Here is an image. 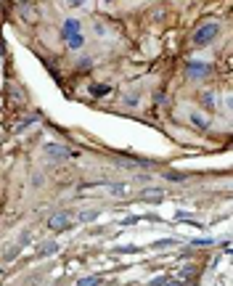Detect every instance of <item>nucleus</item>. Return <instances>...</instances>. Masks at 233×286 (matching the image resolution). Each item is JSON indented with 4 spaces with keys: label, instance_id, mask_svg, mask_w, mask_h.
<instances>
[{
    "label": "nucleus",
    "instance_id": "1",
    "mask_svg": "<svg viewBox=\"0 0 233 286\" xmlns=\"http://www.w3.org/2000/svg\"><path fill=\"white\" fill-rule=\"evenodd\" d=\"M217 32H220V27H217L215 22H210V24H204V27H199L196 32H193V45H196V48H204V45H210V43L217 37Z\"/></svg>",
    "mask_w": 233,
    "mask_h": 286
},
{
    "label": "nucleus",
    "instance_id": "2",
    "mask_svg": "<svg viewBox=\"0 0 233 286\" xmlns=\"http://www.w3.org/2000/svg\"><path fill=\"white\" fill-rule=\"evenodd\" d=\"M45 157L48 159H53V162H61V159H69V157H74V151L69 146H64V143H45Z\"/></svg>",
    "mask_w": 233,
    "mask_h": 286
},
{
    "label": "nucleus",
    "instance_id": "3",
    "mask_svg": "<svg viewBox=\"0 0 233 286\" xmlns=\"http://www.w3.org/2000/svg\"><path fill=\"white\" fill-rule=\"evenodd\" d=\"M69 223H72V217H69L67 212H56V214H50L48 228L58 233V231H67V228H69Z\"/></svg>",
    "mask_w": 233,
    "mask_h": 286
},
{
    "label": "nucleus",
    "instance_id": "4",
    "mask_svg": "<svg viewBox=\"0 0 233 286\" xmlns=\"http://www.w3.org/2000/svg\"><path fill=\"white\" fill-rule=\"evenodd\" d=\"M210 72H212V67H207V64H188L186 67V74L188 77H193V80H204V77H210Z\"/></svg>",
    "mask_w": 233,
    "mask_h": 286
},
{
    "label": "nucleus",
    "instance_id": "5",
    "mask_svg": "<svg viewBox=\"0 0 233 286\" xmlns=\"http://www.w3.org/2000/svg\"><path fill=\"white\" fill-rule=\"evenodd\" d=\"M140 196H143L146 201H162V199H164V191H159V188H146Z\"/></svg>",
    "mask_w": 233,
    "mask_h": 286
},
{
    "label": "nucleus",
    "instance_id": "6",
    "mask_svg": "<svg viewBox=\"0 0 233 286\" xmlns=\"http://www.w3.org/2000/svg\"><path fill=\"white\" fill-rule=\"evenodd\" d=\"M193 276H196V268H193V265H183L180 273H178V281H188V278H193Z\"/></svg>",
    "mask_w": 233,
    "mask_h": 286
},
{
    "label": "nucleus",
    "instance_id": "7",
    "mask_svg": "<svg viewBox=\"0 0 233 286\" xmlns=\"http://www.w3.org/2000/svg\"><path fill=\"white\" fill-rule=\"evenodd\" d=\"M80 32V24H77V19H69L67 24H64V37H69V35H77Z\"/></svg>",
    "mask_w": 233,
    "mask_h": 286
},
{
    "label": "nucleus",
    "instance_id": "8",
    "mask_svg": "<svg viewBox=\"0 0 233 286\" xmlns=\"http://www.w3.org/2000/svg\"><path fill=\"white\" fill-rule=\"evenodd\" d=\"M82 45H85V37H82L80 32H77V35H69V48L72 50H80Z\"/></svg>",
    "mask_w": 233,
    "mask_h": 286
},
{
    "label": "nucleus",
    "instance_id": "9",
    "mask_svg": "<svg viewBox=\"0 0 233 286\" xmlns=\"http://www.w3.org/2000/svg\"><path fill=\"white\" fill-rule=\"evenodd\" d=\"M202 101H204V109H210V112L217 106V101H215V95H212V93H204V95H202Z\"/></svg>",
    "mask_w": 233,
    "mask_h": 286
},
{
    "label": "nucleus",
    "instance_id": "10",
    "mask_svg": "<svg viewBox=\"0 0 233 286\" xmlns=\"http://www.w3.org/2000/svg\"><path fill=\"white\" fill-rule=\"evenodd\" d=\"M101 284V278L98 276H90V278H80L77 281V286H98Z\"/></svg>",
    "mask_w": 233,
    "mask_h": 286
},
{
    "label": "nucleus",
    "instance_id": "11",
    "mask_svg": "<svg viewBox=\"0 0 233 286\" xmlns=\"http://www.w3.org/2000/svg\"><path fill=\"white\" fill-rule=\"evenodd\" d=\"M109 191L116 193V196H122V193H127V188H125V183H114V186H109Z\"/></svg>",
    "mask_w": 233,
    "mask_h": 286
},
{
    "label": "nucleus",
    "instance_id": "12",
    "mask_svg": "<svg viewBox=\"0 0 233 286\" xmlns=\"http://www.w3.org/2000/svg\"><path fill=\"white\" fill-rule=\"evenodd\" d=\"M191 122H193V125H196V127H207V119H204V117H199V114H191Z\"/></svg>",
    "mask_w": 233,
    "mask_h": 286
},
{
    "label": "nucleus",
    "instance_id": "13",
    "mask_svg": "<svg viewBox=\"0 0 233 286\" xmlns=\"http://www.w3.org/2000/svg\"><path fill=\"white\" fill-rule=\"evenodd\" d=\"M22 14H27V19H29V22H35V14H37V11L32 8V5H22Z\"/></svg>",
    "mask_w": 233,
    "mask_h": 286
},
{
    "label": "nucleus",
    "instance_id": "14",
    "mask_svg": "<svg viewBox=\"0 0 233 286\" xmlns=\"http://www.w3.org/2000/svg\"><path fill=\"white\" fill-rule=\"evenodd\" d=\"M56 252V244H43L40 246V255H53Z\"/></svg>",
    "mask_w": 233,
    "mask_h": 286
},
{
    "label": "nucleus",
    "instance_id": "15",
    "mask_svg": "<svg viewBox=\"0 0 233 286\" xmlns=\"http://www.w3.org/2000/svg\"><path fill=\"white\" fill-rule=\"evenodd\" d=\"M80 217H82V220H93V217H95V212H82Z\"/></svg>",
    "mask_w": 233,
    "mask_h": 286
},
{
    "label": "nucleus",
    "instance_id": "16",
    "mask_svg": "<svg viewBox=\"0 0 233 286\" xmlns=\"http://www.w3.org/2000/svg\"><path fill=\"white\" fill-rule=\"evenodd\" d=\"M67 3H69V5H82L85 0H67Z\"/></svg>",
    "mask_w": 233,
    "mask_h": 286
}]
</instances>
